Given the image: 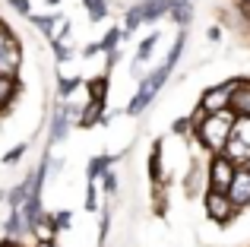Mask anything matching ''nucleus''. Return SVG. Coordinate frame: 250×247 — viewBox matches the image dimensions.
<instances>
[{
  "label": "nucleus",
  "mask_w": 250,
  "mask_h": 247,
  "mask_svg": "<svg viewBox=\"0 0 250 247\" xmlns=\"http://www.w3.org/2000/svg\"><path fill=\"white\" fill-rule=\"evenodd\" d=\"M184 48H187V29L177 32V38H174V44H171V51H168L165 61H162L155 70H149V73L140 80V89L133 92V99H130L127 108H124V114H127V118H140V114L146 111V108L152 105L155 99H159V92H162V86L168 82L171 70H174L177 61L184 57Z\"/></svg>",
  "instance_id": "obj_1"
},
{
  "label": "nucleus",
  "mask_w": 250,
  "mask_h": 247,
  "mask_svg": "<svg viewBox=\"0 0 250 247\" xmlns=\"http://www.w3.org/2000/svg\"><path fill=\"white\" fill-rule=\"evenodd\" d=\"M193 121V143L203 149L206 155H222L228 149L234 136V127H238V114L234 111H219V114H203L200 108H193L190 114Z\"/></svg>",
  "instance_id": "obj_2"
},
{
  "label": "nucleus",
  "mask_w": 250,
  "mask_h": 247,
  "mask_svg": "<svg viewBox=\"0 0 250 247\" xmlns=\"http://www.w3.org/2000/svg\"><path fill=\"white\" fill-rule=\"evenodd\" d=\"M203 212L212 225H231L241 216V209L231 203V197L225 190H212V187L203 193Z\"/></svg>",
  "instance_id": "obj_3"
},
{
  "label": "nucleus",
  "mask_w": 250,
  "mask_h": 247,
  "mask_svg": "<svg viewBox=\"0 0 250 247\" xmlns=\"http://www.w3.org/2000/svg\"><path fill=\"white\" fill-rule=\"evenodd\" d=\"M22 70V41L13 35V29L0 19V73L19 76Z\"/></svg>",
  "instance_id": "obj_4"
},
{
  "label": "nucleus",
  "mask_w": 250,
  "mask_h": 247,
  "mask_svg": "<svg viewBox=\"0 0 250 247\" xmlns=\"http://www.w3.org/2000/svg\"><path fill=\"white\" fill-rule=\"evenodd\" d=\"M231 92H234L231 80H225V82H215V86L203 89V95H200V102H196V108H200L203 114L231 111Z\"/></svg>",
  "instance_id": "obj_5"
},
{
  "label": "nucleus",
  "mask_w": 250,
  "mask_h": 247,
  "mask_svg": "<svg viewBox=\"0 0 250 247\" xmlns=\"http://www.w3.org/2000/svg\"><path fill=\"white\" fill-rule=\"evenodd\" d=\"M206 171H209V187H212V190H225L228 193V187L234 184V174H238V165L222 152V155H209Z\"/></svg>",
  "instance_id": "obj_6"
},
{
  "label": "nucleus",
  "mask_w": 250,
  "mask_h": 247,
  "mask_svg": "<svg viewBox=\"0 0 250 247\" xmlns=\"http://www.w3.org/2000/svg\"><path fill=\"white\" fill-rule=\"evenodd\" d=\"M70 127H73V114H70L67 102H57L54 111H51V118H48V149L67 140Z\"/></svg>",
  "instance_id": "obj_7"
},
{
  "label": "nucleus",
  "mask_w": 250,
  "mask_h": 247,
  "mask_svg": "<svg viewBox=\"0 0 250 247\" xmlns=\"http://www.w3.org/2000/svg\"><path fill=\"white\" fill-rule=\"evenodd\" d=\"M29 22L35 25L38 32H42L48 41H57V38H67V32H70V22L63 16H57V13H32L29 16Z\"/></svg>",
  "instance_id": "obj_8"
},
{
  "label": "nucleus",
  "mask_w": 250,
  "mask_h": 247,
  "mask_svg": "<svg viewBox=\"0 0 250 247\" xmlns=\"http://www.w3.org/2000/svg\"><path fill=\"white\" fill-rule=\"evenodd\" d=\"M231 111L238 118H250V76H231Z\"/></svg>",
  "instance_id": "obj_9"
},
{
  "label": "nucleus",
  "mask_w": 250,
  "mask_h": 247,
  "mask_svg": "<svg viewBox=\"0 0 250 247\" xmlns=\"http://www.w3.org/2000/svg\"><path fill=\"white\" fill-rule=\"evenodd\" d=\"M149 181H152L155 190L168 184V174H165V143H162V140H155L152 152H149Z\"/></svg>",
  "instance_id": "obj_10"
},
{
  "label": "nucleus",
  "mask_w": 250,
  "mask_h": 247,
  "mask_svg": "<svg viewBox=\"0 0 250 247\" xmlns=\"http://www.w3.org/2000/svg\"><path fill=\"white\" fill-rule=\"evenodd\" d=\"M228 197H231V203L238 206L241 212L250 209V168H238L234 184L228 187Z\"/></svg>",
  "instance_id": "obj_11"
},
{
  "label": "nucleus",
  "mask_w": 250,
  "mask_h": 247,
  "mask_svg": "<svg viewBox=\"0 0 250 247\" xmlns=\"http://www.w3.org/2000/svg\"><path fill=\"white\" fill-rule=\"evenodd\" d=\"M155 44H159V32L146 35L140 44H136V57H133V67H130V73H133V76H140V80L146 76V70H143V67H146V63L152 61V54H155Z\"/></svg>",
  "instance_id": "obj_12"
},
{
  "label": "nucleus",
  "mask_w": 250,
  "mask_h": 247,
  "mask_svg": "<svg viewBox=\"0 0 250 247\" xmlns=\"http://www.w3.org/2000/svg\"><path fill=\"white\" fill-rule=\"evenodd\" d=\"M104 108H108V102H92L85 99L83 111H80V121H76V127L89 130V127H98V124H108V114H104Z\"/></svg>",
  "instance_id": "obj_13"
},
{
  "label": "nucleus",
  "mask_w": 250,
  "mask_h": 247,
  "mask_svg": "<svg viewBox=\"0 0 250 247\" xmlns=\"http://www.w3.org/2000/svg\"><path fill=\"white\" fill-rule=\"evenodd\" d=\"M19 92H22L19 76H3V73H0V114H6L13 105H16Z\"/></svg>",
  "instance_id": "obj_14"
},
{
  "label": "nucleus",
  "mask_w": 250,
  "mask_h": 247,
  "mask_svg": "<svg viewBox=\"0 0 250 247\" xmlns=\"http://www.w3.org/2000/svg\"><path fill=\"white\" fill-rule=\"evenodd\" d=\"M117 159H124V152L121 155H108V152H98V155H92L89 159V165H85V178L89 181H102L104 174L114 168V162Z\"/></svg>",
  "instance_id": "obj_15"
},
{
  "label": "nucleus",
  "mask_w": 250,
  "mask_h": 247,
  "mask_svg": "<svg viewBox=\"0 0 250 247\" xmlns=\"http://www.w3.org/2000/svg\"><path fill=\"white\" fill-rule=\"evenodd\" d=\"M171 6H174V0H143V16H146V22H159L171 13Z\"/></svg>",
  "instance_id": "obj_16"
},
{
  "label": "nucleus",
  "mask_w": 250,
  "mask_h": 247,
  "mask_svg": "<svg viewBox=\"0 0 250 247\" xmlns=\"http://www.w3.org/2000/svg\"><path fill=\"white\" fill-rule=\"evenodd\" d=\"M168 16L174 19L177 29H187V25L193 22V0H174V6H171Z\"/></svg>",
  "instance_id": "obj_17"
},
{
  "label": "nucleus",
  "mask_w": 250,
  "mask_h": 247,
  "mask_svg": "<svg viewBox=\"0 0 250 247\" xmlns=\"http://www.w3.org/2000/svg\"><path fill=\"white\" fill-rule=\"evenodd\" d=\"M143 22H146V16H143V0H140V3H133L127 13H124V22H121V29H124V38H130V35H133V32L140 29Z\"/></svg>",
  "instance_id": "obj_18"
},
{
  "label": "nucleus",
  "mask_w": 250,
  "mask_h": 247,
  "mask_svg": "<svg viewBox=\"0 0 250 247\" xmlns=\"http://www.w3.org/2000/svg\"><path fill=\"white\" fill-rule=\"evenodd\" d=\"M85 86H89V99H92V102H108V73L92 76Z\"/></svg>",
  "instance_id": "obj_19"
},
{
  "label": "nucleus",
  "mask_w": 250,
  "mask_h": 247,
  "mask_svg": "<svg viewBox=\"0 0 250 247\" xmlns=\"http://www.w3.org/2000/svg\"><path fill=\"white\" fill-rule=\"evenodd\" d=\"M80 86H83L80 76H76V80H70V76H61V73H57V102H70V95H73Z\"/></svg>",
  "instance_id": "obj_20"
},
{
  "label": "nucleus",
  "mask_w": 250,
  "mask_h": 247,
  "mask_svg": "<svg viewBox=\"0 0 250 247\" xmlns=\"http://www.w3.org/2000/svg\"><path fill=\"white\" fill-rule=\"evenodd\" d=\"M124 38V29L121 25H111L108 32L102 35V41H98V48H102V54H108V51H117V44H121Z\"/></svg>",
  "instance_id": "obj_21"
},
{
  "label": "nucleus",
  "mask_w": 250,
  "mask_h": 247,
  "mask_svg": "<svg viewBox=\"0 0 250 247\" xmlns=\"http://www.w3.org/2000/svg\"><path fill=\"white\" fill-rule=\"evenodd\" d=\"M83 6H85L92 22H102V19L108 16V0H83Z\"/></svg>",
  "instance_id": "obj_22"
},
{
  "label": "nucleus",
  "mask_w": 250,
  "mask_h": 247,
  "mask_svg": "<svg viewBox=\"0 0 250 247\" xmlns=\"http://www.w3.org/2000/svg\"><path fill=\"white\" fill-rule=\"evenodd\" d=\"M51 51H54V61H57V63H67V61H73V51H70V44L63 41V38L51 41Z\"/></svg>",
  "instance_id": "obj_23"
},
{
  "label": "nucleus",
  "mask_w": 250,
  "mask_h": 247,
  "mask_svg": "<svg viewBox=\"0 0 250 247\" xmlns=\"http://www.w3.org/2000/svg\"><path fill=\"white\" fill-rule=\"evenodd\" d=\"M98 181H89V187H85V209L89 212H98L102 209V203H98Z\"/></svg>",
  "instance_id": "obj_24"
},
{
  "label": "nucleus",
  "mask_w": 250,
  "mask_h": 247,
  "mask_svg": "<svg viewBox=\"0 0 250 247\" xmlns=\"http://www.w3.org/2000/svg\"><path fill=\"white\" fill-rule=\"evenodd\" d=\"M117 187H121V181H117V171L111 168V171L102 178V190H104V197H117Z\"/></svg>",
  "instance_id": "obj_25"
},
{
  "label": "nucleus",
  "mask_w": 250,
  "mask_h": 247,
  "mask_svg": "<svg viewBox=\"0 0 250 247\" xmlns=\"http://www.w3.org/2000/svg\"><path fill=\"white\" fill-rule=\"evenodd\" d=\"M108 231H111V206L102 209V222H98V247L108 241Z\"/></svg>",
  "instance_id": "obj_26"
},
{
  "label": "nucleus",
  "mask_w": 250,
  "mask_h": 247,
  "mask_svg": "<svg viewBox=\"0 0 250 247\" xmlns=\"http://www.w3.org/2000/svg\"><path fill=\"white\" fill-rule=\"evenodd\" d=\"M25 152H29V143H19V146H13V149H10V152H6V155H3V165H16V162H19V159H22V155H25Z\"/></svg>",
  "instance_id": "obj_27"
},
{
  "label": "nucleus",
  "mask_w": 250,
  "mask_h": 247,
  "mask_svg": "<svg viewBox=\"0 0 250 247\" xmlns=\"http://www.w3.org/2000/svg\"><path fill=\"white\" fill-rule=\"evenodd\" d=\"M234 136L250 149V118H238V127H234Z\"/></svg>",
  "instance_id": "obj_28"
},
{
  "label": "nucleus",
  "mask_w": 250,
  "mask_h": 247,
  "mask_svg": "<svg viewBox=\"0 0 250 247\" xmlns=\"http://www.w3.org/2000/svg\"><path fill=\"white\" fill-rule=\"evenodd\" d=\"M6 3H10L13 10L19 13V16H25V19L32 16V3H29V0H6Z\"/></svg>",
  "instance_id": "obj_29"
},
{
  "label": "nucleus",
  "mask_w": 250,
  "mask_h": 247,
  "mask_svg": "<svg viewBox=\"0 0 250 247\" xmlns=\"http://www.w3.org/2000/svg\"><path fill=\"white\" fill-rule=\"evenodd\" d=\"M54 225H57V231L70 228V212H54Z\"/></svg>",
  "instance_id": "obj_30"
},
{
  "label": "nucleus",
  "mask_w": 250,
  "mask_h": 247,
  "mask_svg": "<svg viewBox=\"0 0 250 247\" xmlns=\"http://www.w3.org/2000/svg\"><path fill=\"white\" fill-rule=\"evenodd\" d=\"M234 6L241 10V16H244V22L250 25V0H234Z\"/></svg>",
  "instance_id": "obj_31"
},
{
  "label": "nucleus",
  "mask_w": 250,
  "mask_h": 247,
  "mask_svg": "<svg viewBox=\"0 0 250 247\" xmlns=\"http://www.w3.org/2000/svg\"><path fill=\"white\" fill-rule=\"evenodd\" d=\"M219 38H222V29H215V25H212V29H209V41H219Z\"/></svg>",
  "instance_id": "obj_32"
},
{
  "label": "nucleus",
  "mask_w": 250,
  "mask_h": 247,
  "mask_svg": "<svg viewBox=\"0 0 250 247\" xmlns=\"http://www.w3.org/2000/svg\"><path fill=\"white\" fill-rule=\"evenodd\" d=\"M0 247H22V244L13 241V238H3V241H0Z\"/></svg>",
  "instance_id": "obj_33"
},
{
  "label": "nucleus",
  "mask_w": 250,
  "mask_h": 247,
  "mask_svg": "<svg viewBox=\"0 0 250 247\" xmlns=\"http://www.w3.org/2000/svg\"><path fill=\"white\" fill-rule=\"evenodd\" d=\"M44 3H48V6H61V0H44Z\"/></svg>",
  "instance_id": "obj_34"
},
{
  "label": "nucleus",
  "mask_w": 250,
  "mask_h": 247,
  "mask_svg": "<svg viewBox=\"0 0 250 247\" xmlns=\"http://www.w3.org/2000/svg\"><path fill=\"white\" fill-rule=\"evenodd\" d=\"M247 168H250V165H247Z\"/></svg>",
  "instance_id": "obj_35"
}]
</instances>
